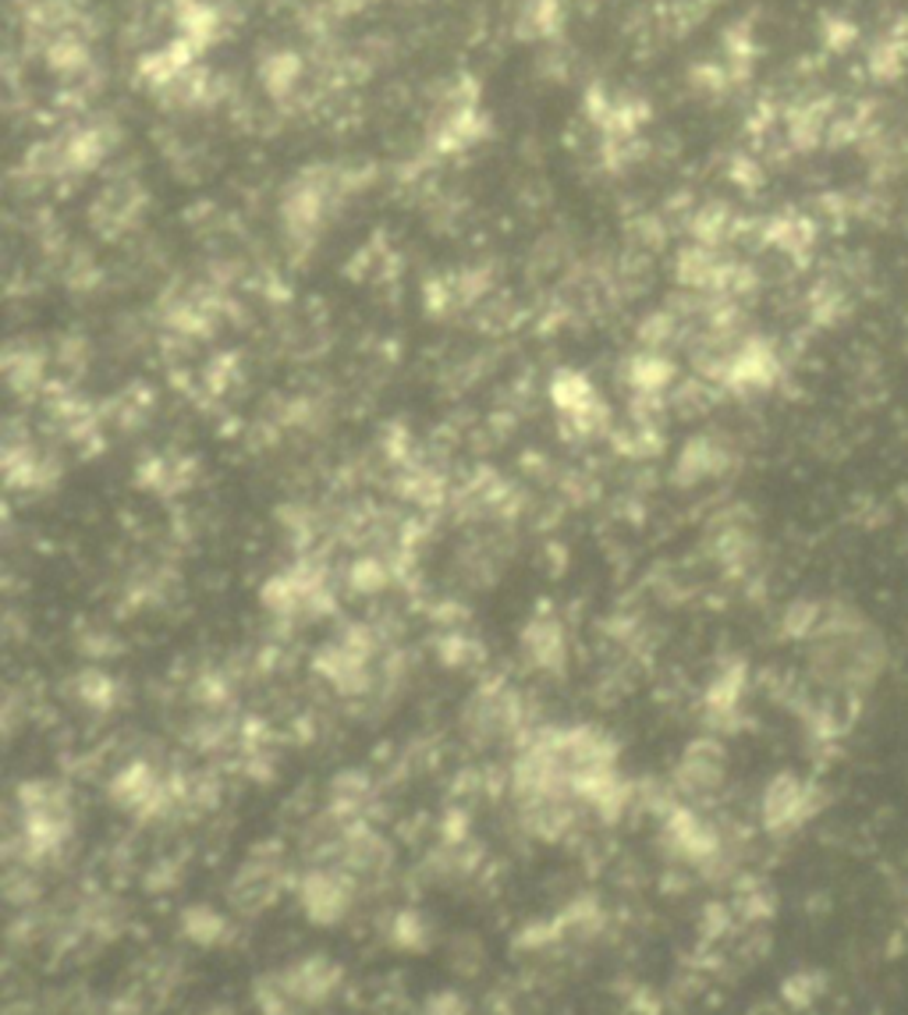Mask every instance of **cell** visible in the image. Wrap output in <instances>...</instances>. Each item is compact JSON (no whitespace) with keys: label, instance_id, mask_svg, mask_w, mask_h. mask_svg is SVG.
Returning a JSON list of instances; mask_svg holds the SVG:
<instances>
[{"label":"cell","instance_id":"6da1fadb","mask_svg":"<svg viewBox=\"0 0 908 1015\" xmlns=\"http://www.w3.org/2000/svg\"><path fill=\"white\" fill-rule=\"evenodd\" d=\"M341 983V970L327 959H306L284 973V991L298 1002H324Z\"/></svg>","mask_w":908,"mask_h":1015},{"label":"cell","instance_id":"7a4b0ae2","mask_svg":"<svg viewBox=\"0 0 908 1015\" xmlns=\"http://www.w3.org/2000/svg\"><path fill=\"white\" fill-rule=\"evenodd\" d=\"M302 902H306V913L316 919V924H333V919L344 916V909H348V892H344L341 881L316 874V877L306 881Z\"/></svg>","mask_w":908,"mask_h":1015},{"label":"cell","instance_id":"3957f363","mask_svg":"<svg viewBox=\"0 0 908 1015\" xmlns=\"http://www.w3.org/2000/svg\"><path fill=\"white\" fill-rule=\"evenodd\" d=\"M185 930H188V938H193V941L214 945L220 934H225V919H220L217 913H210V909H193V913H188V919H185Z\"/></svg>","mask_w":908,"mask_h":1015},{"label":"cell","instance_id":"277c9868","mask_svg":"<svg viewBox=\"0 0 908 1015\" xmlns=\"http://www.w3.org/2000/svg\"><path fill=\"white\" fill-rule=\"evenodd\" d=\"M426 1015H461V1002L455 994H440L437 1002L426 1008Z\"/></svg>","mask_w":908,"mask_h":1015}]
</instances>
